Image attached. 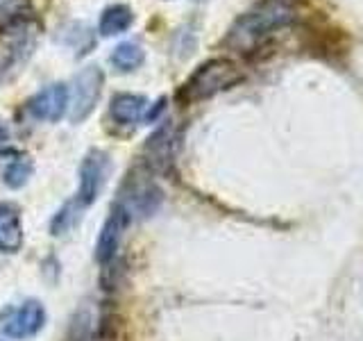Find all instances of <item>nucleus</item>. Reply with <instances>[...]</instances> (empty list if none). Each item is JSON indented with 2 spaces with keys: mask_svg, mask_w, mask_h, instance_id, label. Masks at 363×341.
<instances>
[{
  "mask_svg": "<svg viewBox=\"0 0 363 341\" xmlns=\"http://www.w3.org/2000/svg\"><path fill=\"white\" fill-rule=\"evenodd\" d=\"M68 102H71V89L66 82H52L39 89L28 100V112L30 117L43 123H57L66 117Z\"/></svg>",
  "mask_w": 363,
  "mask_h": 341,
  "instance_id": "0eeeda50",
  "label": "nucleus"
},
{
  "mask_svg": "<svg viewBox=\"0 0 363 341\" xmlns=\"http://www.w3.org/2000/svg\"><path fill=\"white\" fill-rule=\"evenodd\" d=\"M298 18L291 0H259L227 30L225 43L234 50H252L272 32L289 28Z\"/></svg>",
  "mask_w": 363,
  "mask_h": 341,
  "instance_id": "f257e3e1",
  "label": "nucleus"
},
{
  "mask_svg": "<svg viewBox=\"0 0 363 341\" xmlns=\"http://www.w3.org/2000/svg\"><path fill=\"white\" fill-rule=\"evenodd\" d=\"M102 87H105V73L102 68L96 64L84 66L73 77L71 89V102H68V117L73 123H82L86 121L91 114L96 112L100 96H102Z\"/></svg>",
  "mask_w": 363,
  "mask_h": 341,
  "instance_id": "7ed1b4c3",
  "label": "nucleus"
},
{
  "mask_svg": "<svg viewBox=\"0 0 363 341\" xmlns=\"http://www.w3.org/2000/svg\"><path fill=\"white\" fill-rule=\"evenodd\" d=\"M177 153V130L173 123H162L159 128L147 136V141L143 146V162L150 170H159L164 173L175 162Z\"/></svg>",
  "mask_w": 363,
  "mask_h": 341,
  "instance_id": "6e6552de",
  "label": "nucleus"
},
{
  "mask_svg": "<svg viewBox=\"0 0 363 341\" xmlns=\"http://www.w3.org/2000/svg\"><path fill=\"white\" fill-rule=\"evenodd\" d=\"M164 109H166V98H159L152 107L147 105L143 121H147V123H155V121H159V117H162V114H164Z\"/></svg>",
  "mask_w": 363,
  "mask_h": 341,
  "instance_id": "a211bd4d",
  "label": "nucleus"
},
{
  "mask_svg": "<svg viewBox=\"0 0 363 341\" xmlns=\"http://www.w3.org/2000/svg\"><path fill=\"white\" fill-rule=\"evenodd\" d=\"M62 43L68 45V48H75L77 50V57H82L86 53H91V48L96 45V39L91 30L82 23H68L66 26V32H62Z\"/></svg>",
  "mask_w": 363,
  "mask_h": 341,
  "instance_id": "2eb2a0df",
  "label": "nucleus"
},
{
  "mask_svg": "<svg viewBox=\"0 0 363 341\" xmlns=\"http://www.w3.org/2000/svg\"><path fill=\"white\" fill-rule=\"evenodd\" d=\"M30 9V0H0V26L11 18L26 16Z\"/></svg>",
  "mask_w": 363,
  "mask_h": 341,
  "instance_id": "f3484780",
  "label": "nucleus"
},
{
  "mask_svg": "<svg viewBox=\"0 0 363 341\" xmlns=\"http://www.w3.org/2000/svg\"><path fill=\"white\" fill-rule=\"evenodd\" d=\"M243 82V71L230 57H211L193 71L177 89L179 105H196Z\"/></svg>",
  "mask_w": 363,
  "mask_h": 341,
  "instance_id": "f03ea898",
  "label": "nucleus"
},
{
  "mask_svg": "<svg viewBox=\"0 0 363 341\" xmlns=\"http://www.w3.org/2000/svg\"><path fill=\"white\" fill-rule=\"evenodd\" d=\"M45 325V307L41 301L30 298L21 305H7L0 310V332L7 339H30Z\"/></svg>",
  "mask_w": 363,
  "mask_h": 341,
  "instance_id": "39448f33",
  "label": "nucleus"
},
{
  "mask_svg": "<svg viewBox=\"0 0 363 341\" xmlns=\"http://www.w3.org/2000/svg\"><path fill=\"white\" fill-rule=\"evenodd\" d=\"M32 173H34L32 157L21 155L16 159H11V162L3 168V182L9 189H21V187L28 185V180L32 178Z\"/></svg>",
  "mask_w": 363,
  "mask_h": 341,
  "instance_id": "4468645a",
  "label": "nucleus"
},
{
  "mask_svg": "<svg viewBox=\"0 0 363 341\" xmlns=\"http://www.w3.org/2000/svg\"><path fill=\"white\" fill-rule=\"evenodd\" d=\"M128 221H130L128 214H125L121 207H113L111 214L107 216L105 225L100 227V234H98V242H96V259H98L100 266L111 264V261L116 259Z\"/></svg>",
  "mask_w": 363,
  "mask_h": 341,
  "instance_id": "1a4fd4ad",
  "label": "nucleus"
},
{
  "mask_svg": "<svg viewBox=\"0 0 363 341\" xmlns=\"http://www.w3.org/2000/svg\"><path fill=\"white\" fill-rule=\"evenodd\" d=\"M134 26V9L125 3H116L102 9V14L98 18V34L102 39H111L125 34Z\"/></svg>",
  "mask_w": 363,
  "mask_h": 341,
  "instance_id": "f8f14e48",
  "label": "nucleus"
},
{
  "mask_svg": "<svg viewBox=\"0 0 363 341\" xmlns=\"http://www.w3.org/2000/svg\"><path fill=\"white\" fill-rule=\"evenodd\" d=\"M82 212H84V210L79 207L75 198H73V200H68V202L64 205V207L52 216V221H50V232H52L55 237H62V234H66V232H71L73 227L77 225L79 214H82Z\"/></svg>",
  "mask_w": 363,
  "mask_h": 341,
  "instance_id": "dca6fc26",
  "label": "nucleus"
},
{
  "mask_svg": "<svg viewBox=\"0 0 363 341\" xmlns=\"http://www.w3.org/2000/svg\"><path fill=\"white\" fill-rule=\"evenodd\" d=\"M7 144H9V130H7V125L0 121V155L7 151Z\"/></svg>",
  "mask_w": 363,
  "mask_h": 341,
  "instance_id": "6ab92c4d",
  "label": "nucleus"
},
{
  "mask_svg": "<svg viewBox=\"0 0 363 341\" xmlns=\"http://www.w3.org/2000/svg\"><path fill=\"white\" fill-rule=\"evenodd\" d=\"M109 64L118 73H134L145 64V48L136 41H123L109 55Z\"/></svg>",
  "mask_w": 363,
  "mask_h": 341,
  "instance_id": "ddd939ff",
  "label": "nucleus"
},
{
  "mask_svg": "<svg viewBox=\"0 0 363 341\" xmlns=\"http://www.w3.org/2000/svg\"><path fill=\"white\" fill-rule=\"evenodd\" d=\"M23 246L21 210L14 202H0V253H18Z\"/></svg>",
  "mask_w": 363,
  "mask_h": 341,
  "instance_id": "9b49d317",
  "label": "nucleus"
},
{
  "mask_svg": "<svg viewBox=\"0 0 363 341\" xmlns=\"http://www.w3.org/2000/svg\"><path fill=\"white\" fill-rule=\"evenodd\" d=\"M147 109V98L141 94H113L109 100V119L116 125H136Z\"/></svg>",
  "mask_w": 363,
  "mask_h": 341,
  "instance_id": "9d476101",
  "label": "nucleus"
},
{
  "mask_svg": "<svg viewBox=\"0 0 363 341\" xmlns=\"http://www.w3.org/2000/svg\"><path fill=\"white\" fill-rule=\"evenodd\" d=\"M162 200H164V193L157 187V182L139 173V170H132V173H128V178H125L123 187H118L116 207H121L128 216L132 214L150 216L159 210Z\"/></svg>",
  "mask_w": 363,
  "mask_h": 341,
  "instance_id": "20e7f679",
  "label": "nucleus"
},
{
  "mask_svg": "<svg viewBox=\"0 0 363 341\" xmlns=\"http://www.w3.org/2000/svg\"><path fill=\"white\" fill-rule=\"evenodd\" d=\"M109 173H111L109 155L105 151H100V148H91L84 155L82 164H79V185L75 193V200L79 207L86 210L98 200L100 191L107 185Z\"/></svg>",
  "mask_w": 363,
  "mask_h": 341,
  "instance_id": "423d86ee",
  "label": "nucleus"
}]
</instances>
